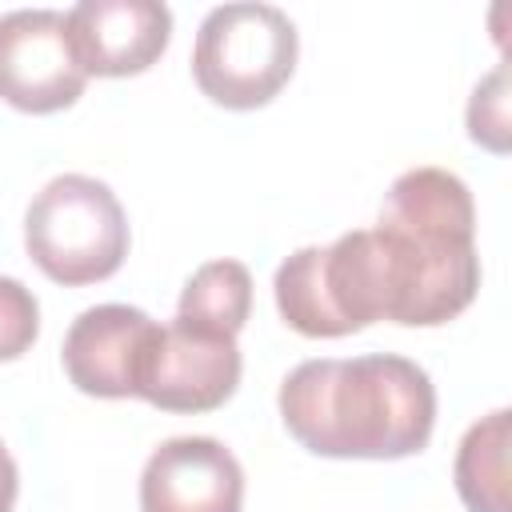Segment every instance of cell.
<instances>
[{
  "label": "cell",
  "mask_w": 512,
  "mask_h": 512,
  "mask_svg": "<svg viewBox=\"0 0 512 512\" xmlns=\"http://www.w3.org/2000/svg\"><path fill=\"white\" fill-rule=\"evenodd\" d=\"M152 336H156V320L148 312L132 304H96L72 320L60 360L68 380L84 396L124 400L136 396Z\"/></svg>",
  "instance_id": "cell-7"
},
{
  "label": "cell",
  "mask_w": 512,
  "mask_h": 512,
  "mask_svg": "<svg viewBox=\"0 0 512 512\" xmlns=\"http://www.w3.org/2000/svg\"><path fill=\"white\" fill-rule=\"evenodd\" d=\"M40 332V304L16 276H0V360H16Z\"/></svg>",
  "instance_id": "cell-14"
},
{
  "label": "cell",
  "mask_w": 512,
  "mask_h": 512,
  "mask_svg": "<svg viewBox=\"0 0 512 512\" xmlns=\"http://www.w3.org/2000/svg\"><path fill=\"white\" fill-rule=\"evenodd\" d=\"M468 136L492 152H508V68H492L468 100Z\"/></svg>",
  "instance_id": "cell-13"
},
{
  "label": "cell",
  "mask_w": 512,
  "mask_h": 512,
  "mask_svg": "<svg viewBox=\"0 0 512 512\" xmlns=\"http://www.w3.org/2000/svg\"><path fill=\"white\" fill-rule=\"evenodd\" d=\"M296 52V24L276 4H220L200 20L192 76L212 104L248 112L288 84Z\"/></svg>",
  "instance_id": "cell-4"
},
{
  "label": "cell",
  "mask_w": 512,
  "mask_h": 512,
  "mask_svg": "<svg viewBox=\"0 0 512 512\" xmlns=\"http://www.w3.org/2000/svg\"><path fill=\"white\" fill-rule=\"evenodd\" d=\"M80 68L68 20L56 8H16L0 16V100L20 112H60L80 100Z\"/></svg>",
  "instance_id": "cell-6"
},
{
  "label": "cell",
  "mask_w": 512,
  "mask_h": 512,
  "mask_svg": "<svg viewBox=\"0 0 512 512\" xmlns=\"http://www.w3.org/2000/svg\"><path fill=\"white\" fill-rule=\"evenodd\" d=\"M284 428L316 456L400 460L428 444L436 388L428 372L396 352L352 360H304L280 384Z\"/></svg>",
  "instance_id": "cell-2"
},
{
  "label": "cell",
  "mask_w": 512,
  "mask_h": 512,
  "mask_svg": "<svg viewBox=\"0 0 512 512\" xmlns=\"http://www.w3.org/2000/svg\"><path fill=\"white\" fill-rule=\"evenodd\" d=\"M380 320L432 328L460 316L480 288L476 208L448 168H408L392 180L380 224L368 228Z\"/></svg>",
  "instance_id": "cell-1"
},
{
  "label": "cell",
  "mask_w": 512,
  "mask_h": 512,
  "mask_svg": "<svg viewBox=\"0 0 512 512\" xmlns=\"http://www.w3.org/2000/svg\"><path fill=\"white\" fill-rule=\"evenodd\" d=\"M240 368L236 336L176 316L172 324H156L136 396L160 412H212L236 392Z\"/></svg>",
  "instance_id": "cell-5"
},
{
  "label": "cell",
  "mask_w": 512,
  "mask_h": 512,
  "mask_svg": "<svg viewBox=\"0 0 512 512\" xmlns=\"http://www.w3.org/2000/svg\"><path fill=\"white\" fill-rule=\"evenodd\" d=\"M64 20L88 76H136L160 60L172 36V8L160 0H80Z\"/></svg>",
  "instance_id": "cell-8"
},
{
  "label": "cell",
  "mask_w": 512,
  "mask_h": 512,
  "mask_svg": "<svg viewBox=\"0 0 512 512\" xmlns=\"http://www.w3.org/2000/svg\"><path fill=\"white\" fill-rule=\"evenodd\" d=\"M32 264L68 288L108 280L128 256V216L116 192L84 172L52 176L24 212Z\"/></svg>",
  "instance_id": "cell-3"
},
{
  "label": "cell",
  "mask_w": 512,
  "mask_h": 512,
  "mask_svg": "<svg viewBox=\"0 0 512 512\" xmlns=\"http://www.w3.org/2000/svg\"><path fill=\"white\" fill-rule=\"evenodd\" d=\"M244 468L212 436L164 440L140 472V512H240Z\"/></svg>",
  "instance_id": "cell-9"
},
{
  "label": "cell",
  "mask_w": 512,
  "mask_h": 512,
  "mask_svg": "<svg viewBox=\"0 0 512 512\" xmlns=\"http://www.w3.org/2000/svg\"><path fill=\"white\" fill-rule=\"evenodd\" d=\"M508 416V408L480 416L456 448L452 480L468 512H508Z\"/></svg>",
  "instance_id": "cell-10"
},
{
  "label": "cell",
  "mask_w": 512,
  "mask_h": 512,
  "mask_svg": "<svg viewBox=\"0 0 512 512\" xmlns=\"http://www.w3.org/2000/svg\"><path fill=\"white\" fill-rule=\"evenodd\" d=\"M16 492H20V472H16V460L8 456V448L0 440V512H12Z\"/></svg>",
  "instance_id": "cell-15"
},
{
  "label": "cell",
  "mask_w": 512,
  "mask_h": 512,
  "mask_svg": "<svg viewBox=\"0 0 512 512\" xmlns=\"http://www.w3.org/2000/svg\"><path fill=\"white\" fill-rule=\"evenodd\" d=\"M252 312V272L240 260H208L200 264L176 304V316L200 324L208 332L236 336Z\"/></svg>",
  "instance_id": "cell-11"
},
{
  "label": "cell",
  "mask_w": 512,
  "mask_h": 512,
  "mask_svg": "<svg viewBox=\"0 0 512 512\" xmlns=\"http://www.w3.org/2000/svg\"><path fill=\"white\" fill-rule=\"evenodd\" d=\"M272 292L288 328L304 336H344L320 284V244H308L284 256V264L272 276Z\"/></svg>",
  "instance_id": "cell-12"
}]
</instances>
